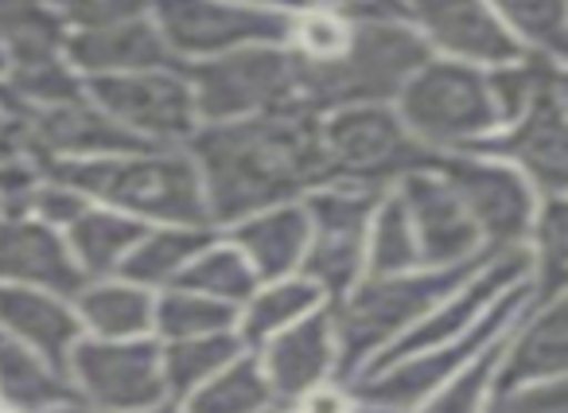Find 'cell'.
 Returning <instances> with one entry per match:
<instances>
[{
  "mask_svg": "<svg viewBox=\"0 0 568 413\" xmlns=\"http://www.w3.org/2000/svg\"><path fill=\"white\" fill-rule=\"evenodd\" d=\"M0 285H28L74 296L87 285V278L74 265L63 231L32 215H4L0 219Z\"/></svg>",
  "mask_w": 568,
  "mask_h": 413,
  "instance_id": "ffe728a7",
  "label": "cell"
},
{
  "mask_svg": "<svg viewBox=\"0 0 568 413\" xmlns=\"http://www.w3.org/2000/svg\"><path fill=\"white\" fill-rule=\"evenodd\" d=\"M308 211L301 199L293 203L261 206L253 215H242L237 223L222 226V239L234 242L253 265L257 281H281L296 278L301 258L308 250Z\"/></svg>",
  "mask_w": 568,
  "mask_h": 413,
  "instance_id": "7402d4cb",
  "label": "cell"
},
{
  "mask_svg": "<svg viewBox=\"0 0 568 413\" xmlns=\"http://www.w3.org/2000/svg\"><path fill=\"white\" fill-rule=\"evenodd\" d=\"M152 304H156V293H149V289L133 285L125 278L87 281L71 296V309L82 324V335H94V340L152 335Z\"/></svg>",
  "mask_w": 568,
  "mask_h": 413,
  "instance_id": "cb8c5ba5",
  "label": "cell"
},
{
  "mask_svg": "<svg viewBox=\"0 0 568 413\" xmlns=\"http://www.w3.org/2000/svg\"><path fill=\"white\" fill-rule=\"evenodd\" d=\"M296 56V51H293ZM433 51L405 20H351V48L332 63L301 59L296 102L304 113L343 110L363 102H389L402 94L405 79L417 71Z\"/></svg>",
  "mask_w": 568,
  "mask_h": 413,
  "instance_id": "277c9868",
  "label": "cell"
},
{
  "mask_svg": "<svg viewBox=\"0 0 568 413\" xmlns=\"http://www.w3.org/2000/svg\"><path fill=\"white\" fill-rule=\"evenodd\" d=\"M320 144H324L332 183L389 191L402 175L433 164V152L405 129L389 102L343 105L320 118Z\"/></svg>",
  "mask_w": 568,
  "mask_h": 413,
  "instance_id": "52a82bcc",
  "label": "cell"
},
{
  "mask_svg": "<svg viewBox=\"0 0 568 413\" xmlns=\"http://www.w3.org/2000/svg\"><path fill=\"white\" fill-rule=\"evenodd\" d=\"M261 374H265L268 390H273V402L293 405L301 394H308L312 386L335 379V363H339V347H335V328L332 312L316 309L304 320L288 324L284 332H276L273 340H265L257 351Z\"/></svg>",
  "mask_w": 568,
  "mask_h": 413,
  "instance_id": "ac0fdd59",
  "label": "cell"
},
{
  "mask_svg": "<svg viewBox=\"0 0 568 413\" xmlns=\"http://www.w3.org/2000/svg\"><path fill=\"white\" fill-rule=\"evenodd\" d=\"M433 168L456 191L459 203L467 206L483 246H526L537 203H541V195H537L526 175L514 172L503 160L475 157V152H440L433 160Z\"/></svg>",
  "mask_w": 568,
  "mask_h": 413,
  "instance_id": "7c38bea8",
  "label": "cell"
},
{
  "mask_svg": "<svg viewBox=\"0 0 568 413\" xmlns=\"http://www.w3.org/2000/svg\"><path fill=\"white\" fill-rule=\"evenodd\" d=\"M394 191L405 203L413 239H417V262L425 270H448V265H464L487 254L467 206L459 203V195L444 183V175L433 164L402 175Z\"/></svg>",
  "mask_w": 568,
  "mask_h": 413,
  "instance_id": "2e32d148",
  "label": "cell"
},
{
  "mask_svg": "<svg viewBox=\"0 0 568 413\" xmlns=\"http://www.w3.org/2000/svg\"><path fill=\"white\" fill-rule=\"evenodd\" d=\"M133 413H180V402H175V397H164V402L144 405V410H133Z\"/></svg>",
  "mask_w": 568,
  "mask_h": 413,
  "instance_id": "f6af8a7d",
  "label": "cell"
},
{
  "mask_svg": "<svg viewBox=\"0 0 568 413\" xmlns=\"http://www.w3.org/2000/svg\"><path fill=\"white\" fill-rule=\"evenodd\" d=\"M63 56L79 79L180 67L172 51H168L164 36L156 32V24L149 17L121 20V24H105V28H87V32H67Z\"/></svg>",
  "mask_w": 568,
  "mask_h": 413,
  "instance_id": "44dd1931",
  "label": "cell"
},
{
  "mask_svg": "<svg viewBox=\"0 0 568 413\" xmlns=\"http://www.w3.org/2000/svg\"><path fill=\"white\" fill-rule=\"evenodd\" d=\"M0 413H17V410H4V405H0Z\"/></svg>",
  "mask_w": 568,
  "mask_h": 413,
  "instance_id": "681fc988",
  "label": "cell"
},
{
  "mask_svg": "<svg viewBox=\"0 0 568 413\" xmlns=\"http://www.w3.org/2000/svg\"><path fill=\"white\" fill-rule=\"evenodd\" d=\"M386 191L355 183H320L301 199L308 211V250L296 278H304L324 304L347 296L366 273V226Z\"/></svg>",
  "mask_w": 568,
  "mask_h": 413,
  "instance_id": "9c48e42d",
  "label": "cell"
},
{
  "mask_svg": "<svg viewBox=\"0 0 568 413\" xmlns=\"http://www.w3.org/2000/svg\"><path fill=\"white\" fill-rule=\"evenodd\" d=\"M234 304L211 301V296L187 293V289H160L152 304V335L164 340H187V335L234 332Z\"/></svg>",
  "mask_w": 568,
  "mask_h": 413,
  "instance_id": "e575fe53",
  "label": "cell"
},
{
  "mask_svg": "<svg viewBox=\"0 0 568 413\" xmlns=\"http://www.w3.org/2000/svg\"><path fill=\"white\" fill-rule=\"evenodd\" d=\"M417 239H413L409 215L405 203L397 199V191L389 188L378 199L366 226V273L363 278H389V273L417 270Z\"/></svg>",
  "mask_w": 568,
  "mask_h": 413,
  "instance_id": "836d02e7",
  "label": "cell"
},
{
  "mask_svg": "<svg viewBox=\"0 0 568 413\" xmlns=\"http://www.w3.org/2000/svg\"><path fill=\"white\" fill-rule=\"evenodd\" d=\"M394 110L433 157L464 152L467 144L498 129V105L487 87V71L444 56H428L405 79Z\"/></svg>",
  "mask_w": 568,
  "mask_h": 413,
  "instance_id": "5b68a950",
  "label": "cell"
},
{
  "mask_svg": "<svg viewBox=\"0 0 568 413\" xmlns=\"http://www.w3.org/2000/svg\"><path fill=\"white\" fill-rule=\"evenodd\" d=\"M234 4H250V9H276V12H296L308 0H234Z\"/></svg>",
  "mask_w": 568,
  "mask_h": 413,
  "instance_id": "7bdbcfd3",
  "label": "cell"
},
{
  "mask_svg": "<svg viewBox=\"0 0 568 413\" xmlns=\"http://www.w3.org/2000/svg\"><path fill=\"white\" fill-rule=\"evenodd\" d=\"M67 379L74 394L98 413H133L168 397L156 335H136V340L79 335L67 355Z\"/></svg>",
  "mask_w": 568,
  "mask_h": 413,
  "instance_id": "4fadbf2b",
  "label": "cell"
},
{
  "mask_svg": "<svg viewBox=\"0 0 568 413\" xmlns=\"http://www.w3.org/2000/svg\"><path fill=\"white\" fill-rule=\"evenodd\" d=\"M20 118H24V144L40 164L98 160V157H118V152L152 149V144L136 141L133 133H125L87 94L59 105H43V110H24Z\"/></svg>",
  "mask_w": 568,
  "mask_h": 413,
  "instance_id": "e0dca14e",
  "label": "cell"
},
{
  "mask_svg": "<svg viewBox=\"0 0 568 413\" xmlns=\"http://www.w3.org/2000/svg\"><path fill=\"white\" fill-rule=\"evenodd\" d=\"M0 94H4V90H0ZM4 98H9V94H4Z\"/></svg>",
  "mask_w": 568,
  "mask_h": 413,
  "instance_id": "816d5d0a",
  "label": "cell"
},
{
  "mask_svg": "<svg viewBox=\"0 0 568 413\" xmlns=\"http://www.w3.org/2000/svg\"><path fill=\"white\" fill-rule=\"evenodd\" d=\"M565 371H568V293L537 296L526 309V316L506 335L490 394L537 386V382H560Z\"/></svg>",
  "mask_w": 568,
  "mask_h": 413,
  "instance_id": "d6986e66",
  "label": "cell"
},
{
  "mask_svg": "<svg viewBox=\"0 0 568 413\" xmlns=\"http://www.w3.org/2000/svg\"><path fill=\"white\" fill-rule=\"evenodd\" d=\"M237 355H245L237 332H211V335H187V340H164L160 343V371H164L168 397L180 402L206 379L226 371Z\"/></svg>",
  "mask_w": 568,
  "mask_h": 413,
  "instance_id": "f1b7e54d",
  "label": "cell"
},
{
  "mask_svg": "<svg viewBox=\"0 0 568 413\" xmlns=\"http://www.w3.org/2000/svg\"><path fill=\"white\" fill-rule=\"evenodd\" d=\"M483 413H568V382H537V386H518L490 394Z\"/></svg>",
  "mask_w": 568,
  "mask_h": 413,
  "instance_id": "ab89813d",
  "label": "cell"
},
{
  "mask_svg": "<svg viewBox=\"0 0 568 413\" xmlns=\"http://www.w3.org/2000/svg\"><path fill=\"white\" fill-rule=\"evenodd\" d=\"M48 9L55 12L67 32H87V28L149 17V0H48Z\"/></svg>",
  "mask_w": 568,
  "mask_h": 413,
  "instance_id": "74e56055",
  "label": "cell"
},
{
  "mask_svg": "<svg viewBox=\"0 0 568 413\" xmlns=\"http://www.w3.org/2000/svg\"><path fill=\"white\" fill-rule=\"evenodd\" d=\"M4 74H9V56H4V48H0V90H4Z\"/></svg>",
  "mask_w": 568,
  "mask_h": 413,
  "instance_id": "bcb514c9",
  "label": "cell"
},
{
  "mask_svg": "<svg viewBox=\"0 0 568 413\" xmlns=\"http://www.w3.org/2000/svg\"><path fill=\"white\" fill-rule=\"evenodd\" d=\"M63 397H79L67 379V366L0 332V405L17 413H40Z\"/></svg>",
  "mask_w": 568,
  "mask_h": 413,
  "instance_id": "484cf974",
  "label": "cell"
},
{
  "mask_svg": "<svg viewBox=\"0 0 568 413\" xmlns=\"http://www.w3.org/2000/svg\"><path fill=\"white\" fill-rule=\"evenodd\" d=\"M195 94L199 121H234L257 113H293L301 59L284 48H242L180 67ZM304 113V110H301Z\"/></svg>",
  "mask_w": 568,
  "mask_h": 413,
  "instance_id": "ba28073f",
  "label": "cell"
},
{
  "mask_svg": "<svg viewBox=\"0 0 568 413\" xmlns=\"http://www.w3.org/2000/svg\"><path fill=\"white\" fill-rule=\"evenodd\" d=\"M397 9L433 56L459 59L483 71L526 56V48L487 9V0H397Z\"/></svg>",
  "mask_w": 568,
  "mask_h": 413,
  "instance_id": "9a60e30c",
  "label": "cell"
},
{
  "mask_svg": "<svg viewBox=\"0 0 568 413\" xmlns=\"http://www.w3.org/2000/svg\"><path fill=\"white\" fill-rule=\"evenodd\" d=\"M490 254L495 250H487V254L471 258L464 265H448V270H425V265H417V270L389 273V278H358V285L347 296L327 304L335 328V347H339L335 379L355 382L378 351H386L397 335L409 332L420 316H428Z\"/></svg>",
  "mask_w": 568,
  "mask_h": 413,
  "instance_id": "3957f363",
  "label": "cell"
},
{
  "mask_svg": "<svg viewBox=\"0 0 568 413\" xmlns=\"http://www.w3.org/2000/svg\"><path fill=\"white\" fill-rule=\"evenodd\" d=\"M43 172L63 180L90 203L121 211L144 226H211L203 183L183 149H136L98 160H59V164H43Z\"/></svg>",
  "mask_w": 568,
  "mask_h": 413,
  "instance_id": "7a4b0ae2",
  "label": "cell"
},
{
  "mask_svg": "<svg viewBox=\"0 0 568 413\" xmlns=\"http://www.w3.org/2000/svg\"><path fill=\"white\" fill-rule=\"evenodd\" d=\"M149 20L180 67L226 51L288 43V12L250 9L234 0H149Z\"/></svg>",
  "mask_w": 568,
  "mask_h": 413,
  "instance_id": "30bf717a",
  "label": "cell"
},
{
  "mask_svg": "<svg viewBox=\"0 0 568 413\" xmlns=\"http://www.w3.org/2000/svg\"><path fill=\"white\" fill-rule=\"evenodd\" d=\"M257 273L253 265L245 262V254L234 246V242L222 239V231L183 265V273L175 278V285L168 289H187V293H199V296H211V301H222V304H245L250 293L257 289Z\"/></svg>",
  "mask_w": 568,
  "mask_h": 413,
  "instance_id": "f546056e",
  "label": "cell"
},
{
  "mask_svg": "<svg viewBox=\"0 0 568 413\" xmlns=\"http://www.w3.org/2000/svg\"><path fill=\"white\" fill-rule=\"evenodd\" d=\"M87 206H90L87 195H79V191L67 188L63 180H55V175L43 172L40 188H36L32 199H28V211H24V215L40 219V223L55 226V231H67V226H71L74 219H79L82 211H87Z\"/></svg>",
  "mask_w": 568,
  "mask_h": 413,
  "instance_id": "f35d334b",
  "label": "cell"
},
{
  "mask_svg": "<svg viewBox=\"0 0 568 413\" xmlns=\"http://www.w3.org/2000/svg\"><path fill=\"white\" fill-rule=\"evenodd\" d=\"M355 413H386V410H371V405H358Z\"/></svg>",
  "mask_w": 568,
  "mask_h": 413,
  "instance_id": "c3c4849f",
  "label": "cell"
},
{
  "mask_svg": "<svg viewBox=\"0 0 568 413\" xmlns=\"http://www.w3.org/2000/svg\"><path fill=\"white\" fill-rule=\"evenodd\" d=\"M28 149L24 144V118H20V110L9 102V98L0 94V160L12 157V152Z\"/></svg>",
  "mask_w": 568,
  "mask_h": 413,
  "instance_id": "b9f144b4",
  "label": "cell"
},
{
  "mask_svg": "<svg viewBox=\"0 0 568 413\" xmlns=\"http://www.w3.org/2000/svg\"><path fill=\"white\" fill-rule=\"evenodd\" d=\"M529 262L537 296H557L568 289V206L565 195H545L529 226Z\"/></svg>",
  "mask_w": 568,
  "mask_h": 413,
  "instance_id": "d6a6232c",
  "label": "cell"
},
{
  "mask_svg": "<svg viewBox=\"0 0 568 413\" xmlns=\"http://www.w3.org/2000/svg\"><path fill=\"white\" fill-rule=\"evenodd\" d=\"M534 301H537L534 278L518 281V285L506 289L464 335H456V340H448V343H436V347H428V351H417V355H405V359H397V363H386L371 374H358V379L351 382L355 402L371 405V410H386V413H413L444 379H452L467 359H475L490 340L510 332V328L526 316V309Z\"/></svg>",
  "mask_w": 568,
  "mask_h": 413,
  "instance_id": "8992f818",
  "label": "cell"
},
{
  "mask_svg": "<svg viewBox=\"0 0 568 413\" xmlns=\"http://www.w3.org/2000/svg\"><path fill=\"white\" fill-rule=\"evenodd\" d=\"M495 20L526 51L565 63L568 56V0H487Z\"/></svg>",
  "mask_w": 568,
  "mask_h": 413,
  "instance_id": "1f68e13d",
  "label": "cell"
},
{
  "mask_svg": "<svg viewBox=\"0 0 568 413\" xmlns=\"http://www.w3.org/2000/svg\"><path fill=\"white\" fill-rule=\"evenodd\" d=\"M0 219H4V211H0Z\"/></svg>",
  "mask_w": 568,
  "mask_h": 413,
  "instance_id": "f907efd6",
  "label": "cell"
},
{
  "mask_svg": "<svg viewBox=\"0 0 568 413\" xmlns=\"http://www.w3.org/2000/svg\"><path fill=\"white\" fill-rule=\"evenodd\" d=\"M261 413H293V405H281V402H273L268 410H261Z\"/></svg>",
  "mask_w": 568,
  "mask_h": 413,
  "instance_id": "7dc6e473",
  "label": "cell"
},
{
  "mask_svg": "<svg viewBox=\"0 0 568 413\" xmlns=\"http://www.w3.org/2000/svg\"><path fill=\"white\" fill-rule=\"evenodd\" d=\"M565 82L545 87L534 102L510 121L495 129V133L479 137L467 144L464 152L475 157H490L510 164L534 183L537 195H565L568 188V121H565Z\"/></svg>",
  "mask_w": 568,
  "mask_h": 413,
  "instance_id": "5bb4252c",
  "label": "cell"
},
{
  "mask_svg": "<svg viewBox=\"0 0 568 413\" xmlns=\"http://www.w3.org/2000/svg\"><path fill=\"white\" fill-rule=\"evenodd\" d=\"M203 183L211 226H230L261 206L293 203L332 183L316 113H257L206 121L183 144Z\"/></svg>",
  "mask_w": 568,
  "mask_h": 413,
  "instance_id": "6da1fadb",
  "label": "cell"
},
{
  "mask_svg": "<svg viewBox=\"0 0 568 413\" xmlns=\"http://www.w3.org/2000/svg\"><path fill=\"white\" fill-rule=\"evenodd\" d=\"M316 309H324V296L304 278L261 281L250 293V301L237 304L234 332L245 351H257L265 340H273L276 332H284L288 324H296Z\"/></svg>",
  "mask_w": 568,
  "mask_h": 413,
  "instance_id": "83f0119b",
  "label": "cell"
},
{
  "mask_svg": "<svg viewBox=\"0 0 568 413\" xmlns=\"http://www.w3.org/2000/svg\"><path fill=\"white\" fill-rule=\"evenodd\" d=\"M358 402H355V390L351 382H339V379H327L320 386H312L308 394H301L293 402V413H355Z\"/></svg>",
  "mask_w": 568,
  "mask_h": 413,
  "instance_id": "60d3db41",
  "label": "cell"
},
{
  "mask_svg": "<svg viewBox=\"0 0 568 413\" xmlns=\"http://www.w3.org/2000/svg\"><path fill=\"white\" fill-rule=\"evenodd\" d=\"M506 335L510 332H503L498 340H490L479 355L467 359V363L459 366L452 379H444L413 413H483L487 410L490 390H495L498 359H503V347H506Z\"/></svg>",
  "mask_w": 568,
  "mask_h": 413,
  "instance_id": "d590c367",
  "label": "cell"
},
{
  "mask_svg": "<svg viewBox=\"0 0 568 413\" xmlns=\"http://www.w3.org/2000/svg\"><path fill=\"white\" fill-rule=\"evenodd\" d=\"M0 332L28 343L51 363L67 366V355L82 335V324L71 309V296L28 285H0Z\"/></svg>",
  "mask_w": 568,
  "mask_h": 413,
  "instance_id": "603a6c76",
  "label": "cell"
},
{
  "mask_svg": "<svg viewBox=\"0 0 568 413\" xmlns=\"http://www.w3.org/2000/svg\"><path fill=\"white\" fill-rule=\"evenodd\" d=\"M87 98L102 113H110L125 133L152 149H183L203 121L195 110L187 79L180 67L164 71H136V74H102L82 79Z\"/></svg>",
  "mask_w": 568,
  "mask_h": 413,
  "instance_id": "8fae6325",
  "label": "cell"
},
{
  "mask_svg": "<svg viewBox=\"0 0 568 413\" xmlns=\"http://www.w3.org/2000/svg\"><path fill=\"white\" fill-rule=\"evenodd\" d=\"M288 51H296L308 63H332L351 48V17L324 4H304L288 12Z\"/></svg>",
  "mask_w": 568,
  "mask_h": 413,
  "instance_id": "8d00e7d4",
  "label": "cell"
},
{
  "mask_svg": "<svg viewBox=\"0 0 568 413\" xmlns=\"http://www.w3.org/2000/svg\"><path fill=\"white\" fill-rule=\"evenodd\" d=\"M214 226H149L141 234L129 258L121 262L118 278L133 281V285L160 293V289L175 285V278L183 273V265L214 239Z\"/></svg>",
  "mask_w": 568,
  "mask_h": 413,
  "instance_id": "4316f807",
  "label": "cell"
},
{
  "mask_svg": "<svg viewBox=\"0 0 568 413\" xmlns=\"http://www.w3.org/2000/svg\"><path fill=\"white\" fill-rule=\"evenodd\" d=\"M268 405H273V390H268L253 351L237 355L226 371L180 397V413H261Z\"/></svg>",
  "mask_w": 568,
  "mask_h": 413,
  "instance_id": "4dcf8cb0",
  "label": "cell"
},
{
  "mask_svg": "<svg viewBox=\"0 0 568 413\" xmlns=\"http://www.w3.org/2000/svg\"><path fill=\"white\" fill-rule=\"evenodd\" d=\"M40 413H98V410L90 402H82V397H63V402L48 405V410H40Z\"/></svg>",
  "mask_w": 568,
  "mask_h": 413,
  "instance_id": "ee69618b",
  "label": "cell"
},
{
  "mask_svg": "<svg viewBox=\"0 0 568 413\" xmlns=\"http://www.w3.org/2000/svg\"><path fill=\"white\" fill-rule=\"evenodd\" d=\"M149 231L136 219L121 215V211H110V206L90 203L79 219L63 231L67 250H71L74 265L82 270L87 281L98 278H118L121 262L129 258V250L141 242V234Z\"/></svg>",
  "mask_w": 568,
  "mask_h": 413,
  "instance_id": "d4e9b609",
  "label": "cell"
}]
</instances>
